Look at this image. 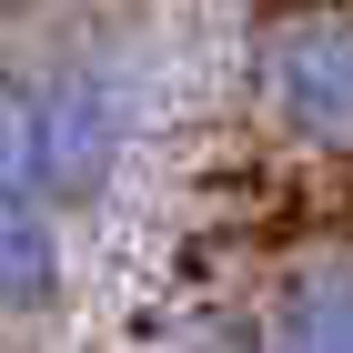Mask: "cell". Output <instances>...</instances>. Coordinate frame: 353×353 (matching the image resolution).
Listing matches in <instances>:
<instances>
[{
  "label": "cell",
  "mask_w": 353,
  "mask_h": 353,
  "mask_svg": "<svg viewBox=\"0 0 353 353\" xmlns=\"http://www.w3.org/2000/svg\"><path fill=\"white\" fill-rule=\"evenodd\" d=\"M141 121H152V71L132 41H81L41 61V192L61 212H81L121 182Z\"/></svg>",
  "instance_id": "obj_1"
},
{
  "label": "cell",
  "mask_w": 353,
  "mask_h": 353,
  "mask_svg": "<svg viewBox=\"0 0 353 353\" xmlns=\"http://www.w3.org/2000/svg\"><path fill=\"white\" fill-rule=\"evenodd\" d=\"M0 192H41V61H0Z\"/></svg>",
  "instance_id": "obj_5"
},
{
  "label": "cell",
  "mask_w": 353,
  "mask_h": 353,
  "mask_svg": "<svg viewBox=\"0 0 353 353\" xmlns=\"http://www.w3.org/2000/svg\"><path fill=\"white\" fill-rule=\"evenodd\" d=\"M252 101L293 152H353V10H293L252 51Z\"/></svg>",
  "instance_id": "obj_2"
},
{
  "label": "cell",
  "mask_w": 353,
  "mask_h": 353,
  "mask_svg": "<svg viewBox=\"0 0 353 353\" xmlns=\"http://www.w3.org/2000/svg\"><path fill=\"white\" fill-rule=\"evenodd\" d=\"M30 10H51V0H0V21H30Z\"/></svg>",
  "instance_id": "obj_6"
},
{
  "label": "cell",
  "mask_w": 353,
  "mask_h": 353,
  "mask_svg": "<svg viewBox=\"0 0 353 353\" xmlns=\"http://www.w3.org/2000/svg\"><path fill=\"white\" fill-rule=\"evenodd\" d=\"M61 293V202L41 192H0V313Z\"/></svg>",
  "instance_id": "obj_4"
},
{
  "label": "cell",
  "mask_w": 353,
  "mask_h": 353,
  "mask_svg": "<svg viewBox=\"0 0 353 353\" xmlns=\"http://www.w3.org/2000/svg\"><path fill=\"white\" fill-rule=\"evenodd\" d=\"M263 333L293 353H353V243L283 263V283L263 303Z\"/></svg>",
  "instance_id": "obj_3"
}]
</instances>
